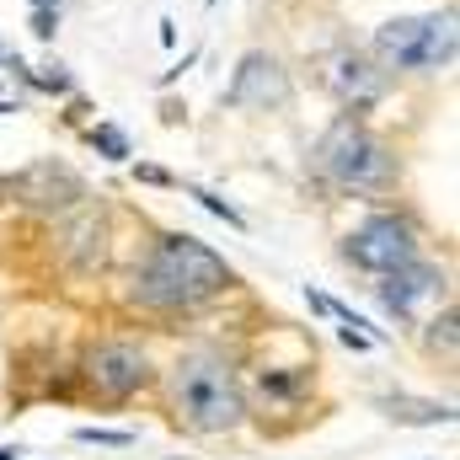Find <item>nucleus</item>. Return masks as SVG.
Instances as JSON below:
<instances>
[{
  "label": "nucleus",
  "mask_w": 460,
  "mask_h": 460,
  "mask_svg": "<svg viewBox=\"0 0 460 460\" xmlns=\"http://www.w3.org/2000/svg\"><path fill=\"white\" fill-rule=\"evenodd\" d=\"M81 380L97 396L123 402V396H134L150 380V358H145V348H134V343H97V348H86V358H81Z\"/></svg>",
  "instance_id": "8"
},
{
  "label": "nucleus",
  "mask_w": 460,
  "mask_h": 460,
  "mask_svg": "<svg viewBox=\"0 0 460 460\" xmlns=\"http://www.w3.org/2000/svg\"><path fill=\"white\" fill-rule=\"evenodd\" d=\"M0 193H16V204H27V209L65 215V209H75V204L86 199V182H81V172H70L65 161H32L27 172L5 177Z\"/></svg>",
  "instance_id": "7"
},
{
  "label": "nucleus",
  "mask_w": 460,
  "mask_h": 460,
  "mask_svg": "<svg viewBox=\"0 0 460 460\" xmlns=\"http://www.w3.org/2000/svg\"><path fill=\"white\" fill-rule=\"evenodd\" d=\"M322 81H327V92H332L343 108L364 113L369 102H380V97H385L391 70H380V59H375V54H364V49H338V54L327 59Z\"/></svg>",
  "instance_id": "9"
},
{
  "label": "nucleus",
  "mask_w": 460,
  "mask_h": 460,
  "mask_svg": "<svg viewBox=\"0 0 460 460\" xmlns=\"http://www.w3.org/2000/svg\"><path fill=\"white\" fill-rule=\"evenodd\" d=\"M172 402L193 434H230L246 418L241 380L220 353H182L172 369Z\"/></svg>",
  "instance_id": "2"
},
{
  "label": "nucleus",
  "mask_w": 460,
  "mask_h": 460,
  "mask_svg": "<svg viewBox=\"0 0 460 460\" xmlns=\"http://www.w3.org/2000/svg\"><path fill=\"white\" fill-rule=\"evenodd\" d=\"M32 32H38V38H54V11H49V5L32 11Z\"/></svg>",
  "instance_id": "16"
},
{
  "label": "nucleus",
  "mask_w": 460,
  "mask_h": 460,
  "mask_svg": "<svg viewBox=\"0 0 460 460\" xmlns=\"http://www.w3.org/2000/svg\"><path fill=\"white\" fill-rule=\"evenodd\" d=\"M0 460H16V450H5V445H0Z\"/></svg>",
  "instance_id": "17"
},
{
  "label": "nucleus",
  "mask_w": 460,
  "mask_h": 460,
  "mask_svg": "<svg viewBox=\"0 0 460 460\" xmlns=\"http://www.w3.org/2000/svg\"><path fill=\"white\" fill-rule=\"evenodd\" d=\"M188 193H193V199H199V204H204V209H209V215H220V220H226V226L246 230V220H241V215H235V209H230L226 199H215V193H204V188H188Z\"/></svg>",
  "instance_id": "15"
},
{
  "label": "nucleus",
  "mask_w": 460,
  "mask_h": 460,
  "mask_svg": "<svg viewBox=\"0 0 460 460\" xmlns=\"http://www.w3.org/2000/svg\"><path fill=\"white\" fill-rule=\"evenodd\" d=\"M75 439H81V445H108V450H128V445H134L128 429H75Z\"/></svg>",
  "instance_id": "12"
},
{
  "label": "nucleus",
  "mask_w": 460,
  "mask_h": 460,
  "mask_svg": "<svg viewBox=\"0 0 460 460\" xmlns=\"http://www.w3.org/2000/svg\"><path fill=\"white\" fill-rule=\"evenodd\" d=\"M38 5H54V0H38Z\"/></svg>",
  "instance_id": "18"
},
{
  "label": "nucleus",
  "mask_w": 460,
  "mask_h": 460,
  "mask_svg": "<svg viewBox=\"0 0 460 460\" xmlns=\"http://www.w3.org/2000/svg\"><path fill=\"white\" fill-rule=\"evenodd\" d=\"M460 49L456 11H423V16H391L375 27L369 54L380 59V70H407V75H429V70H450Z\"/></svg>",
  "instance_id": "4"
},
{
  "label": "nucleus",
  "mask_w": 460,
  "mask_h": 460,
  "mask_svg": "<svg viewBox=\"0 0 460 460\" xmlns=\"http://www.w3.org/2000/svg\"><path fill=\"white\" fill-rule=\"evenodd\" d=\"M92 145H97V150H108V161H123V155H128V139H123L118 128H108V123H102V128H92Z\"/></svg>",
  "instance_id": "14"
},
{
  "label": "nucleus",
  "mask_w": 460,
  "mask_h": 460,
  "mask_svg": "<svg viewBox=\"0 0 460 460\" xmlns=\"http://www.w3.org/2000/svg\"><path fill=\"white\" fill-rule=\"evenodd\" d=\"M343 252H348V262L364 268V273H391V268H402V262L418 257V230L402 215H375V220H364L348 235Z\"/></svg>",
  "instance_id": "5"
},
{
  "label": "nucleus",
  "mask_w": 460,
  "mask_h": 460,
  "mask_svg": "<svg viewBox=\"0 0 460 460\" xmlns=\"http://www.w3.org/2000/svg\"><path fill=\"white\" fill-rule=\"evenodd\" d=\"M289 97H295V86H289L284 59H273L262 49L235 65V75L226 86V102L241 108V113H279V108H289Z\"/></svg>",
  "instance_id": "6"
},
{
  "label": "nucleus",
  "mask_w": 460,
  "mask_h": 460,
  "mask_svg": "<svg viewBox=\"0 0 460 460\" xmlns=\"http://www.w3.org/2000/svg\"><path fill=\"white\" fill-rule=\"evenodd\" d=\"M316 172L332 188H343V193H391L396 188V155H391V145L375 128H364L358 118H338L322 134Z\"/></svg>",
  "instance_id": "3"
},
{
  "label": "nucleus",
  "mask_w": 460,
  "mask_h": 460,
  "mask_svg": "<svg viewBox=\"0 0 460 460\" xmlns=\"http://www.w3.org/2000/svg\"><path fill=\"white\" fill-rule=\"evenodd\" d=\"M230 284H235V273L215 246H204L199 235H161L150 246V257L134 268L128 295L145 311H199L215 295H226Z\"/></svg>",
  "instance_id": "1"
},
{
  "label": "nucleus",
  "mask_w": 460,
  "mask_h": 460,
  "mask_svg": "<svg viewBox=\"0 0 460 460\" xmlns=\"http://www.w3.org/2000/svg\"><path fill=\"white\" fill-rule=\"evenodd\" d=\"M385 284H380V305L391 311V316H418V300H429V295H439L445 289V273L439 268H429V262H402V268H391V273H380Z\"/></svg>",
  "instance_id": "10"
},
{
  "label": "nucleus",
  "mask_w": 460,
  "mask_h": 460,
  "mask_svg": "<svg viewBox=\"0 0 460 460\" xmlns=\"http://www.w3.org/2000/svg\"><path fill=\"white\" fill-rule=\"evenodd\" d=\"M385 412L391 418H402V423H456V407H445V402H385Z\"/></svg>",
  "instance_id": "11"
},
{
  "label": "nucleus",
  "mask_w": 460,
  "mask_h": 460,
  "mask_svg": "<svg viewBox=\"0 0 460 460\" xmlns=\"http://www.w3.org/2000/svg\"><path fill=\"white\" fill-rule=\"evenodd\" d=\"M429 343L445 348V353H456V305H445V311L434 316V332H429Z\"/></svg>",
  "instance_id": "13"
}]
</instances>
